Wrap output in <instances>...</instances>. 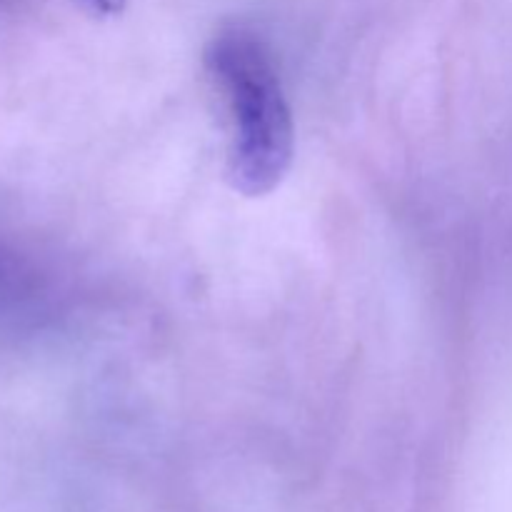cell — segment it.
<instances>
[{
    "label": "cell",
    "mask_w": 512,
    "mask_h": 512,
    "mask_svg": "<svg viewBox=\"0 0 512 512\" xmlns=\"http://www.w3.org/2000/svg\"><path fill=\"white\" fill-rule=\"evenodd\" d=\"M230 115L228 175L243 195H268L293 160V113L265 40L243 25L223 28L205 50Z\"/></svg>",
    "instance_id": "obj_1"
},
{
    "label": "cell",
    "mask_w": 512,
    "mask_h": 512,
    "mask_svg": "<svg viewBox=\"0 0 512 512\" xmlns=\"http://www.w3.org/2000/svg\"><path fill=\"white\" fill-rule=\"evenodd\" d=\"M95 13H103V15H113L123 8V0H85Z\"/></svg>",
    "instance_id": "obj_2"
}]
</instances>
